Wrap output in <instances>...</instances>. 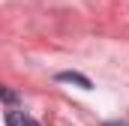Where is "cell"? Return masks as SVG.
Masks as SVG:
<instances>
[{"label":"cell","mask_w":129,"mask_h":126,"mask_svg":"<svg viewBox=\"0 0 129 126\" xmlns=\"http://www.w3.org/2000/svg\"><path fill=\"white\" fill-rule=\"evenodd\" d=\"M3 120H6V126H39L30 114H24V111H18V108H9Z\"/></svg>","instance_id":"cell-1"},{"label":"cell","mask_w":129,"mask_h":126,"mask_svg":"<svg viewBox=\"0 0 129 126\" xmlns=\"http://www.w3.org/2000/svg\"><path fill=\"white\" fill-rule=\"evenodd\" d=\"M3 102L12 105V102H15V93H12V90H3Z\"/></svg>","instance_id":"cell-3"},{"label":"cell","mask_w":129,"mask_h":126,"mask_svg":"<svg viewBox=\"0 0 129 126\" xmlns=\"http://www.w3.org/2000/svg\"><path fill=\"white\" fill-rule=\"evenodd\" d=\"M105 126H129V123H126V120H108Z\"/></svg>","instance_id":"cell-4"},{"label":"cell","mask_w":129,"mask_h":126,"mask_svg":"<svg viewBox=\"0 0 129 126\" xmlns=\"http://www.w3.org/2000/svg\"><path fill=\"white\" fill-rule=\"evenodd\" d=\"M57 81H69V84H78V87L90 90V78H87V75H81V72H60V75H57Z\"/></svg>","instance_id":"cell-2"}]
</instances>
